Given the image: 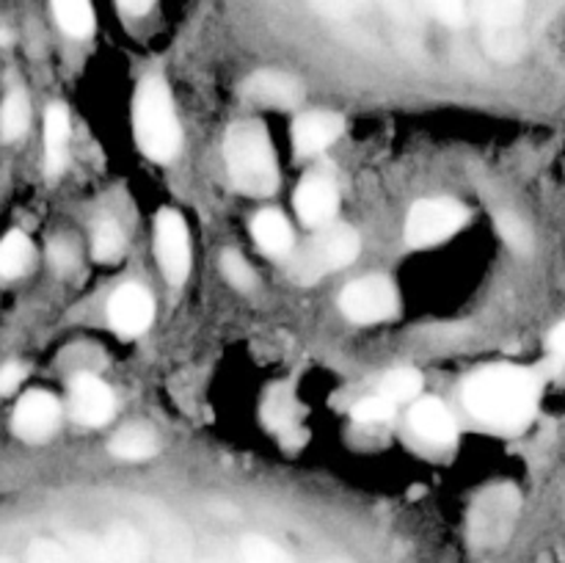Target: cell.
<instances>
[{
	"mask_svg": "<svg viewBox=\"0 0 565 563\" xmlns=\"http://www.w3.org/2000/svg\"><path fill=\"white\" fill-rule=\"evenodd\" d=\"M50 263H53L55 270L66 274L77 265V248L75 243L66 241V237H58V241L50 243Z\"/></svg>",
	"mask_w": 565,
	"mask_h": 563,
	"instance_id": "4dcf8cb0",
	"label": "cell"
},
{
	"mask_svg": "<svg viewBox=\"0 0 565 563\" xmlns=\"http://www.w3.org/2000/svg\"><path fill=\"white\" fill-rule=\"evenodd\" d=\"M70 114L64 105H50L44 114V166L50 174H61L66 166V152H70Z\"/></svg>",
	"mask_w": 565,
	"mask_h": 563,
	"instance_id": "2e32d148",
	"label": "cell"
},
{
	"mask_svg": "<svg viewBox=\"0 0 565 563\" xmlns=\"http://www.w3.org/2000/svg\"><path fill=\"white\" fill-rule=\"evenodd\" d=\"M552 348H555V351L565 359V320L561 326H557L555 334H552Z\"/></svg>",
	"mask_w": 565,
	"mask_h": 563,
	"instance_id": "d590c367",
	"label": "cell"
},
{
	"mask_svg": "<svg viewBox=\"0 0 565 563\" xmlns=\"http://www.w3.org/2000/svg\"><path fill=\"white\" fill-rule=\"evenodd\" d=\"M204 563H235V561H232V557H226V555H210Z\"/></svg>",
	"mask_w": 565,
	"mask_h": 563,
	"instance_id": "8d00e7d4",
	"label": "cell"
},
{
	"mask_svg": "<svg viewBox=\"0 0 565 563\" xmlns=\"http://www.w3.org/2000/svg\"><path fill=\"white\" fill-rule=\"evenodd\" d=\"M154 252L166 282L182 285L191 274V241L185 219L177 210H163L154 221Z\"/></svg>",
	"mask_w": 565,
	"mask_h": 563,
	"instance_id": "ba28073f",
	"label": "cell"
},
{
	"mask_svg": "<svg viewBox=\"0 0 565 563\" xmlns=\"http://www.w3.org/2000/svg\"><path fill=\"white\" fill-rule=\"evenodd\" d=\"M99 557L103 563H141L143 561V539L127 524L108 530L105 539H99Z\"/></svg>",
	"mask_w": 565,
	"mask_h": 563,
	"instance_id": "ac0fdd59",
	"label": "cell"
},
{
	"mask_svg": "<svg viewBox=\"0 0 565 563\" xmlns=\"http://www.w3.org/2000/svg\"><path fill=\"white\" fill-rule=\"evenodd\" d=\"M342 132V116L331 114V110H312V114L298 116L292 125V147L298 155H318L326 147L340 138Z\"/></svg>",
	"mask_w": 565,
	"mask_h": 563,
	"instance_id": "4fadbf2b",
	"label": "cell"
},
{
	"mask_svg": "<svg viewBox=\"0 0 565 563\" xmlns=\"http://www.w3.org/2000/svg\"><path fill=\"white\" fill-rule=\"evenodd\" d=\"M116 408V397L97 375H77L70 386V412L83 425L108 423Z\"/></svg>",
	"mask_w": 565,
	"mask_h": 563,
	"instance_id": "8fae6325",
	"label": "cell"
},
{
	"mask_svg": "<svg viewBox=\"0 0 565 563\" xmlns=\"http://www.w3.org/2000/svg\"><path fill=\"white\" fill-rule=\"evenodd\" d=\"M31 121V105L22 92H11L0 105V138L3 141H17L28 130Z\"/></svg>",
	"mask_w": 565,
	"mask_h": 563,
	"instance_id": "7402d4cb",
	"label": "cell"
},
{
	"mask_svg": "<svg viewBox=\"0 0 565 563\" xmlns=\"http://www.w3.org/2000/svg\"><path fill=\"white\" fill-rule=\"evenodd\" d=\"M252 232L257 246L263 248V252L274 254V257H287V254L292 252V243H296L292 241L290 221H287L281 213H276V210H265V213H259L257 219H254Z\"/></svg>",
	"mask_w": 565,
	"mask_h": 563,
	"instance_id": "e0dca14e",
	"label": "cell"
},
{
	"mask_svg": "<svg viewBox=\"0 0 565 563\" xmlns=\"http://www.w3.org/2000/svg\"><path fill=\"white\" fill-rule=\"evenodd\" d=\"M483 22L486 50L500 61H513L524 50V0H475Z\"/></svg>",
	"mask_w": 565,
	"mask_h": 563,
	"instance_id": "5b68a950",
	"label": "cell"
},
{
	"mask_svg": "<svg viewBox=\"0 0 565 563\" xmlns=\"http://www.w3.org/2000/svg\"><path fill=\"white\" fill-rule=\"evenodd\" d=\"M467 208L452 199H423L408 210L406 241L412 246H434L467 224Z\"/></svg>",
	"mask_w": 565,
	"mask_h": 563,
	"instance_id": "8992f818",
	"label": "cell"
},
{
	"mask_svg": "<svg viewBox=\"0 0 565 563\" xmlns=\"http://www.w3.org/2000/svg\"><path fill=\"white\" fill-rule=\"evenodd\" d=\"M241 563H292V557L265 535H246L241 544Z\"/></svg>",
	"mask_w": 565,
	"mask_h": 563,
	"instance_id": "cb8c5ba5",
	"label": "cell"
},
{
	"mask_svg": "<svg viewBox=\"0 0 565 563\" xmlns=\"http://www.w3.org/2000/svg\"><path fill=\"white\" fill-rule=\"evenodd\" d=\"M33 246L22 232H9L0 241V279H17L31 268Z\"/></svg>",
	"mask_w": 565,
	"mask_h": 563,
	"instance_id": "d6986e66",
	"label": "cell"
},
{
	"mask_svg": "<svg viewBox=\"0 0 565 563\" xmlns=\"http://www.w3.org/2000/svg\"><path fill=\"white\" fill-rule=\"evenodd\" d=\"M340 307L353 323H381L397 312V290L384 276H367L342 290Z\"/></svg>",
	"mask_w": 565,
	"mask_h": 563,
	"instance_id": "52a82bcc",
	"label": "cell"
},
{
	"mask_svg": "<svg viewBox=\"0 0 565 563\" xmlns=\"http://www.w3.org/2000/svg\"><path fill=\"white\" fill-rule=\"evenodd\" d=\"M132 130L141 152L152 160H171L180 152L182 130L171 92L160 77L141 81L132 105Z\"/></svg>",
	"mask_w": 565,
	"mask_h": 563,
	"instance_id": "3957f363",
	"label": "cell"
},
{
	"mask_svg": "<svg viewBox=\"0 0 565 563\" xmlns=\"http://www.w3.org/2000/svg\"><path fill=\"white\" fill-rule=\"evenodd\" d=\"M53 11L58 25L70 36H88L94 31V9L92 0H53Z\"/></svg>",
	"mask_w": 565,
	"mask_h": 563,
	"instance_id": "44dd1931",
	"label": "cell"
},
{
	"mask_svg": "<svg viewBox=\"0 0 565 563\" xmlns=\"http://www.w3.org/2000/svg\"><path fill=\"white\" fill-rule=\"evenodd\" d=\"M359 235L345 224H326L301 248L287 254V274L296 285H315L320 276L334 274L356 259Z\"/></svg>",
	"mask_w": 565,
	"mask_h": 563,
	"instance_id": "277c9868",
	"label": "cell"
},
{
	"mask_svg": "<svg viewBox=\"0 0 565 563\" xmlns=\"http://www.w3.org/2000/svg\"><path fill=\"white\" fill-rule=\"evenodd\" d=\"M419 3H423L425 9L436 17V20L445 22V25H452V28L463 25L469 17L467 0H419Z\"/></svg>",
	"mask_w": 565,
	"mask_h": 563,
	"instance_id": "4316f807",
	"label": "cell"
},
{
	"mask_svg": "<svg viewBox=\"0 0 565 563\" xmlns=\"http://www.w3.org/2000/svg\"><path fill=\"white\" fill-rule=\"evenodd\" d=\"M119 6L127 14H147L154 6V0H119Z\"/></svg>",
	"mask_w": 565,
	"mask_h": 563,
	"instance_id": "e575fe53",
	"label": "cell"
},
{
	"mask_svg": "<svg viewBox=\"0 0 565 563\" xmlns=\"http://www.w3.org/2000/svg\"><path fill=\"white\" fill-rule=\"evenodd\" d=\"M25 563H70V557H66V550L61 544H55V541H47V539H39L33 541L31 550H28Z\"/></svg>",
	"mask_w": 565,
	"mask_h": 563,
	"instance_id": "f546056e",
	"label": "cell"
},
{
	"mask_svg": "<svg viewBox=\"0 0 565 563\" xmlns=\"http://www.w3.org/2000/svg\"><path fill=\"white\" fill-rule=\"evenodd\" d=\"M61 406L50 392H28L14 408V434L25 442H44L58 428Z\"/></svg>",
	"mask_w": 565,
	"mask_h": 563,
	"instance_id": "9c48e42d",
	"label": "cell"
},
{
	"mask_svg": "<svg viewBox=\"0 0 565 563\" xmlns=\"http://www.w3.org/2000/svg\"><path fill=\"white\" fill-rule=\"evenodd\" d=\"M467 408L497 428H522L539 403V384L522 368L497 364L475 373L463 386Z\"/></svg>",
	"mask_w": 565,
	"mask_h": 563,
	"instance_id": "6da1fadb",
	"label": "cell"
},
{
	"mask_svg": "<svg viewBox=\"0 0 565 563\" xmlns=\"http://www.w3.org/2000/svg\"><path fill=\"white\" fill-rule=\"evenodd\" d=\"M337 208H340V193H337L334 182L331 180L312 177V180L298 185L296 210L298 215H301L303 224L326 226L337 215Z\"/></svg>",
	"mask_w": 565,
	"mask_h": 563,
	"instance_id": "5bb4252c",
	"label": "cell"
},
{
	"mask_svg": "<svg viewBox=\"0 0 565 563\" xmlns=\"http://www.w3.org/2000/svg\"><path fill=\"white\" fill-rule=\"evenodd\" d=\"M154 318V301L141 285H125L110 296L108 320L121 337H138Z\"/></svg>",
	"mask_w": 565,
	"mask_h": 563,
	"instance_id": "30bf717a",
	"label": "cell"
},
{
	"mask_svg": "<svg viewBox=\"0 0 565 563\" xmlns=\"http://www.w3.org/2000/svg\"><path fill=\"white\" fill-rule=\"evenodd\" d=\"M64 550L70 563H103V557H99V541L94 539H75Z\"/></svg>",
	"mask_w": 565,
	"mask_h": 563,
	"instance_id": "1f68e13d",
	"label": "cell"
},
{
	"mask_svg": "<svg viewBox=\"0 0 565 563\" xmlns=\"http://www.w3.org/2000/svg\"><path fill=\"white\" fill-rule=\"evenodd\" d=\"M248 99L268 108H296L303 99V86L292 75L279 70H263L254 72L243 86Z\"/></svg>",
	"mask_w": 565,
	"mask_h": 563,
	"instance_id": "7c38bea8",
	"label": "cell"
},
{
	"mask_svg": "<svg viewBox=\"0 0 565 563\" xmlns=\"http://www.w3.org/2000/svg\"><path fill=\"white\" fill-rule=\"evenodd\" d=\"M370 3L381 6L395 20H412V0H370Z\"/></svg>",
	"mask_w": 565,
	"mask_h": 563,
	"instance_id": "836d02e7",
	"label": "cell"
},
{
	"mask_svg": "<svg viewBox=\"0 0 565 563\" xmlns=\"http://www.w3.org/2000/svg\"><path fill=\"white\" fill-rule=\"evenodd\" d=\"M412 428L434 445H450L456 439V419L436 397H423L412 408Z\"/></svg>",
	"mask_w": 565,
	"mask_h": 563,
	"instance_id": "9a60e30c",
	"label": "cell"
},
{
	"mask_svg": "<svg viewBox=\"0 0 565 563\" xmlns=\"http://www.w3.org/2000/svg\"><path fill=\"white\" fill-rule=\"evenodd\" d=\"M224 155L232 182L243 193L268 196V193L276 191L279 171H276L274 144H270V136L263 121H235L230 132H226Z\"/></svg>",
	"mask_w": 565,
	"mask_h": 563,
	"instance_id": "7a4b0ae2",
	"label": "cell"
},
{
	"mask_svg": "<svg viewBox=\"0 0 565 563\" xmlns=\"http://www.w3.org/2000/svg\"><path fill=\"white\" fill-rule=\"evenodd\" d=\"M92 248L99 263H114L116 257H121V252H125V235H121L119 224L116 221H103L94 230Z\"/></svg>",
	"mask_w": 565,
	"mask_h": 563,
	"instance_id": "d4e9b609",
	"label": "cell"
},
{
	"mask_svg": "<svg viewBox=\"0 0 565 563\" xmlns=\"http://www.w3.org/2000/svg\"><path fill=\"white\" fill-rule=\"evenodd\" d=\"M22 379H25V368L17 362H9L0 368V395H11V392H17V386L22 384Z\"/></svg>",
	"mask_w": 565,
	"mask_h": 563,
	"instance_id": "d6a6232c",
	"label": "cell"
},
{
	"mask_svg": "<svg viewBox=\"0 0 565 563\" xmlns=\"http://www.w3.org/2000/svg\"><path fill=\"white\" fill-rule=\"evenodd\" d=\"M497 226H500L502 237H505V241L511 243L513 248H519V252H527V248L533 246V235H530V226L524 224L519 215L500 213V219H497Z\"/></svg>",
	"mask_w": 565,
	"mask_h": 563,
	"instance_id": "f1b7e54d",
	"label": "cell"
},
{
	"mask_svg": "<svg viewBox=\"0 0 565 563\" xmlns=\"http://www.w3.org/2000/svg\"><path fill=\"white\" fill-rule=\"evenodd\" d=\"M221 270H224L226 282H230L232 287H237V290L254 287L252 265H248L237 252H224V257H221Z\"/></svg>",
	"mask_w": 565,
	"mask_h": 563,
	"instance_id": "83f0119b",
	"label": "cell"
},
{
	"mask_svg": "<svg viewBox=\"0 0 565 563\" xmlns=\"http://www.w3.org/2000/svg\"><path fill=\"white\" fill-rule=\"evenodd\" d=\"M0 563H14V561H9V557H0Z\"/></svg>",
	"mask_w": 565,
	"mask_h": 563,
	"instance_id": "74e56055",
	"label": "cell"
},
{
	"mask_svg": "<svg viewBox=\"0 0 565 563\" xmlns=\"http://www.w3.org/2000/svg\"><path fill=\"white\" fill-rule=\"evenodd\" d=\"M392 414H395V403L384 395L364 397V401H359L356 406H353V419H356V423L379 425L392 419Z\"/></svg>",
	"mask_w": 565,
	"mask_h": 563,
	"instance_id": "484cf974",
	"label": "cell"
},
{
	"mask_svg": "<svg viewBox=\"0 0 565 563\" xmlns=\"http://www.w3.org/2000/svg\"><path fill=\"white\" fill-rule=\"evenodd\" d=\"M419 390H423V375L414 368H395L381 381V395L390 397L392 403L412 401L419 395Z\"/></svg>",
	"mask_w": 565,
	"mask_h": 563,
	"instance_id": "603a6c76",
	"label": "cell"
},
{
	"mask_svg": "<svg viewBox=\"0 0 565 563\" xmlns=\"http://www.w3.org/2000/svg\"><path fill=\"white\" fill-rule=\"evenodd\" d=\"M154 450H158V439L143 425H130V428L119 431L110 442V453L125 458V461H141V458L154 456Z\"/></svg>",
	"mask_w": 565,
	"mask_h": 563,
	"instance_id": "ffe728a7",
	"label": "cell"
}]
</instances>
